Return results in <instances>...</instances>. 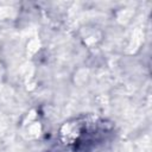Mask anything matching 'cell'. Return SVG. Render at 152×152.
I'll use <instances>...</instances> for the list:
<instances>
[{
    "instance_id": "obj_1",
    "label": "cell",
    "mask_w": 152,
    "mask_h": 152,
    "mask_svg": "<svg viewBox=\"0 0 152 152\" xmlns=\"http://www.w3.org/2000/svg\"><path fill=\"white\" fill-rule=\"evenodd\" d=\"M101 127V122L91 118H83L65 124L61 133L65 145L74 146L76 150H80L86 147L88 144H91L94 139L104 133Z\"/></svg>"
}]
</instances>
